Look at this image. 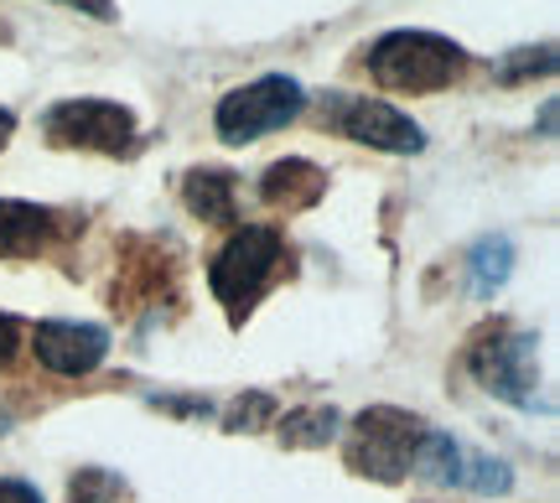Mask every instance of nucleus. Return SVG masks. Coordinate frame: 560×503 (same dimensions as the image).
<instances>
[{
    "mask_svg": "<svg viewBox=\"0 0 560 503\" xmlns=\"http://www.w3.org/2000/svg\"><path fill=\"white\" fill-rule=\"evenodd\" d=\"M52 239V213L37 202L0 198V260H32Z\"/></svg>",
    "mask_w": 560,
    "mask_h": 503,
    "instance_id": "9",
    "label": "nucleus"
},
{
    "mask_svg": "<svg viewBox=\"0 0 560 503\" xmlns=\"http://www.w3.org/2000/svg\"><path fill=\"white\" fill-rule=\"evenodd\" d=\"M11 130H16V115H11V109H0V145L11 141Z\"/></svg>",
    "mask_w": 560,
    "mask_h": 503,
    "instance_id": "22",
    "label": "nucleus"
},
{
    "mask_svg": "<svg viewBox=\"0 0 560 503\" xmlns=\"http://www.w3.org/2000/svg\"><path fill=\"white\" fill-rule=\"evenodd\" d=\"M467 52L441 32H420V26H400V32H384L369 47V73L380 89L395 94H436L446 83L462 79Z\"/></svg>",
    "mask_w": 560,
    "mask_h": 503,
    "instance_id": "1",
    "label": "nucleus"
},
{
    "mask_svg": "<svg viewBox=\"0 0 560 503\" xmlns=\"http://www.w3.org/2000/svg\"><path fill=\"white\" fill-rule=\"evenodd\" d=\"M62 5H73V11H83V16H94V21L120 16V11H115V0H62Z\"/></svg>",
    "mask_w": 560,
    "mask_h": 503,
    "instance_id": "20",
    "label": "nucleus"
},
{
    "mask_svg": "<svg viewBox=\"0 0 560 503\" xmlns=\"http://www.w3.org/2000/svg\"><path fill=\"white\" fill-rule=\"evenodd\" d=\"M0 503H42V493L32 483H16V478H0Z\"/></svg>",
    "mask_w": 560,
    "mask_h": 503,
    "instance_id": "19",
    "label": "nucleus"
},
{
    "mask_svg": "<svg viewBox=\"0 0 560 503\" xmlns=\"http://www.w3.org/2000/svg\"><path fill=\"white\" fill-rule=\"evenodd\" d=\"M462 488L467 493H509L514 488V472L503 457H488V452H472L467 446V457H462Z\"/></svg>",
    "mask_w": 560,
    "mask_h": 503,
    "instance_id": "14",
    "label": "nucleus"
},
{
    "mask_svg": "<svg viewBox=\"0 0 560 503\" xmlns=\"http://www.w3.org/2000/svg\"><path fill=\"white\" fill-rule=\"evenodd\" d=\"M540 338H529L520 327L509 323H493L472 342V353H467V369H472V379L488 389V395H499V400L520 405V410H550V400L540 395V369H535V348Z\"/></svg>",
    "mask_w": 560,
    "mask_h": 503,
    "instance_id": "4",
    "label": "nucleus"
},
{
    "mask_svg": "<svg viewBox=\"0 0 560 503\" xmlns=\"http://www.w3.org/2000/svg\"><path fill=\"white\" fill-rule=\"evenodd\" d=\"M540 136L545 141L556 136V100H545V109H540Z\"/></svg>",
    "mask_w": 560,
    "mask_h": 503,
    "instance_id": "21",
    "label": "nucleus"
},
{
    "mask_svg": "<svg viewBox=\"0 0 560 503\" xmlns=\"http://www.w3.org/2000/svg\"><path fill=\"white\" fill-rule=\"evenodd\" d=\"M42 130L62 151H100V156L136 151V115L115 100H62L42 115Z\"/></svg>",
    "mask_w": 560,
    "mask_h": 503,
    "instance_id": "6",
    "label": "nucleus"
},
{
    "mask_svg": "<svg viewBox=\"0 0 560 503\" xmlns=\"http://www.w3.org/2000/svg\"><path fill=\"white\" fill-rule=\"evenodd\" d=\"M306 109V89L296 79H285V73H265V79L244 83V89H229L213 109V130H219L229 145H249L280 130V125H291Z\"/></svg>",
    "mask_w": 560,
    "mask_h": 503,
    "instance_id": "5",
    "label": "nucleus"
},
{
    "mask_svg": "<svg viewBox=\"0 0 560 503\" xmlns=\"http://www.w3.org/2000/svg\"><path fill=\"white\" fill-rule=\"evenodd\" d=\"M276 436L291 452H322V446H332L342 436V416L332 405H301V410L276 416Z\"/></svg>",
    "mask_w": 560,
    "mask_h": 503,
    "instance_id": "11",
    "label": "nucleus"
},
{
    "mask_svg": "<svg viewBox=\"0 0 560 503\" xmlns=\"http://www.w3.org/2000/svg\"><path fill=\"white\" fill-rule=\"evenodd\" d=\"M182 202L208 223H229L234 219V172H219V166H198L182 177Z\"/></svg>",
    "mask_w": 560,
    "mask_h": 503,
    "instance_id": "12",
    "label": "nucleus"
},
{
    "mask_svg": "<svg viewBox=\"0 0 560 503\" xmlns=\"http://www.w3.org/2000/svg\"><path fill=\"white\" fill-rule=\"evenodd\" d=\"M420 436H425L420 416H410L400 405H369L359 421L348 425V467L359 478H374V483H400L416 463Z\"/></svg>",
    "mask_w": 560,
    "mask_h": 503,
    "instance_id": "3",
    "label": "nucleus"
},
{
    "mask_svg": "<svg viewBox=\"0 0 560 503\" xmlns=\"http://www.w3.org/2000/svg\"><path fill=\"white\" fill-rule=\"evenodd\" d=\"M322 120L332 125L338 136L359 145H374V151H395V156H416L425 151V130H420L405 109L384 100H369V94H327L322 100Z\"/></svg>",
    "mask_w": 560,
    "mask_h": 503,
    "instance_id": "7",
    "label": "nucleus"
},
{
    "mask_svg": "<svg viewBox=\"0 0 560 503\" xmlns=\"http://www.w3.org/2000/svg\"><path fill=\"white\" fill-rule=\"evenodd\" d=\"M32 348L42 369H52L62 379H83L109 359V332L94 323H37Z\"/></svg>",
    "mask_w": 560,
    "mask_h": 503,
    "instance_id": "8",
    "label": "nucleus"
},
{
    "mask_svg": "<svg viewBox=\"0 0 560 503\" xmlns=\"http://www.w3.org/2000/svg\"><path fill=\"white\" fill-rule=\"evenodd\" d=\"M109 493H125V483L115 472H104V467H83L73 478V503H104Z\"/></svg>",
    "mask_w": 560,
    "mask_h": 503,
    "instance_id": "17",
    "label": "nucleus"
},
{
    "mask_svg": "<svg viewBox=\"0 0 560 503\" xmlns=\"http://www.w3.org/2000/svg\"><path fill=\"white\" fill-rule=\"evenodd\" d=\"M535 73H556V47H520V58L499 62V79L514 83V79H535Z\"/></svg>",
    "mask_w": 560,
    "mask_h": 503,
    "instance_id": "16",
    "label": "nucleus"
},
{
    "mask_svg": "<svg viewBox=\"0 0 560 503\" xmlns=\"http://www.w3.org/2000/svg\"><path fill=\"white\" fill-rule=\"evenodd\" d=\"M514 276V244L503 239V234H488V239L472 244V255H467V285H472V296H493L503 291Z\"/></svg>",
    "mask_w": 560,
    "mask_h": 503,
    "instance_id": "13",
    "label": "nucleus"
},
{
    "mask_svg": "<svg viewBox=\"0 0 560 503\" xmlns=\"http://www.w3.org/2000/svg\"><path fill=\"white\" fill-rule=\"evenodd\" d=\"M322 187H327V177H322L317 166L301 162V156H285V162L265 166L260 198L270 202V208H285V213H296V208H312V202L322 198Z\"/></svg>",
    "mask_w": 560,
    "mask_h": 503,
    "instance_id": "10",
    "label": "nucleus"
},
{
    "mask_svg": "<svg viewBox=\"0 0 560 503\" xmlns=\"http://www.w3.org/2000/svg\"><path fill=\"white\" fill-rule=\"evenodd\" d=\"M16 348H21V323H16V317H5V312H0V369H5V363L16 359Z\"/></svg>",
    "mask_w": 560,
    "mask_h": 503,
    "instance_id": "18",
    "label": "nucleus"
},
{
    "mask_svg": "<svg viewBox=\"0 0 560 503\" xmlns=\"http://www.w3.org/2000/svg\"><path fill=\"white\" fill-rule=\"evenodd\" d=\"M280 255H285V244H280L276 229H265V223H249L240 229L234 239L219 249V260L208 265V285H213V302L229 312V323L240 327L249 317V306L260 302V291L270 285V276L280 270Z\"/></svg>",
    "mask_w": 560,
    "mask_h": 503,
    "instance_id": "2",
    "label": "nucleus"
},
{
    "mask_svg": "<svg viewBox=\"0 0 560 503\" xmlns=\"http://www.w3.org/2000/svg\"><path fill=\"white\" fill-rule=\"evenodd\" d=\"M223 425L240 436V431H265V425H276V395H265V389H249L240 400L223 410Z\"/></svg>",
    "mask_w": 560,
    "mask_h": 503,
    "instance_id": "15",
    "label": "nucleus"
}]
</instances>
